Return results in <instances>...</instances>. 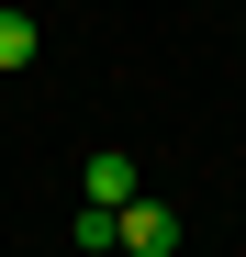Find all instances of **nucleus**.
Here are the masks:
<instances>
[{"instance_id": "1", "label": "nucleus", "mask_w": 246, "mask_h": 257, "mask_svg": "<svg viewBox=\"0 0 246 257\" xmlns=\"http://www.w3.org/2000/svg\"><path fill=\"white\" fill-rule=\"evenodd\" d=\"M123 246H135V257H179V212L157 201V190H146V201H123Z\"/></svg>"}, {"instance_id": "2", "label": "nucleus", "mask_w": 246, "mask_h": 257, "mask_svg": "<svg viewBox=\"0 0 246 257\" xmlns=\"http://www.w3.org/2000/svg\"><path fill=\"white\" fill-rule=\"evenodd\" d=\"M90 201H101V212H123V201H146V179H135V157H112V146H101V157H90Z\"/></svg>"}, {"instance_id": "3", "label": "nucleus", "mask_w": 246, "mask_h": 257, "mask_svg": "<svg viewBox=\"0 0 246 257\" xmlns=\"http://www.w3.org/2000/svg\"><path fill=\"white\" fill-rule=\"evenodd\" d=\"M67 246H123V212H101V201H78V212H67Z\"/></svg>"}, {"instance_id": "4", "label": "nucleus", "mask_w": 246, "mask_h": 257, "mask_svg": "<svg viewBox=\"0 0 246 257\" xmlns=\"http://www.w3.org/2000/svg\"><path fill=\"white\" fill-rule=\"evenodd\" d=\"M0 67H34V12H0Z\"/></svg>"}]
</instances>
